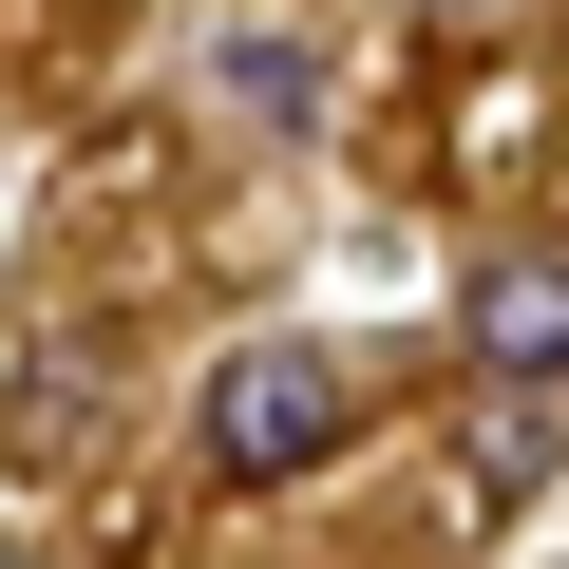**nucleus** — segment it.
Listing matches in <instances>:
<instances>
[{"mask_svg":"<svg viewBox=\"0 0 569 569\" xmlns=\"http://www.w3.org/2000/svg\"><path fill=\"white\" fill-rule=\"evenodd\" d=\"M342 437H361V380H342L323 342H228V361H209V475L266 493V475H323Z\"/></svg>","mask_w":569,"mask_h":569,"instance_id":"f257e3e1","label":"nucleus"},{"mask_svg":"<svg viewBox=\"0 0 569 569\" xmlns=\"http://www.w3.org/2000/svg\"><path fill=\"white\" fill-rule=\"evenodd\" d=\"M456 323H475V361H493V380H569V247H493Z\"/></svg>","mask_w":569,"mask_h":569,"instance_id":"f03ea898","label":"nucleus"},{"mask_svg":"<svg viewBox=\"0 0 569 569\" xmlns=\"http://www.w3.org/2000/svg\"><path fill=\"white\" fill-rule=\"evenodd\" d=\"M209 77H228L266 133H323V39H305V20H228V58H209Z\"/></svg>","mask_w":569,"mask_h":569,"instance_id":"7ed1b4c3","label":"nucleus"},{"mask_svg":"<svg viewBox=\"0 0 569 569\" xmlns=\"http://www.w3.org/2000/svg\"><path fill=\"white\" fill-rule=\"evenodd\" d=\"M550 456H569V399H531V380H512V399H493V418L456 437V493H475V512H512V493H531Z\"/></svg>","mask_w":569,"mask_h":569,"instance_id":"20e7f679","label":"nucleus"},{"mask_svg":"<svg viewBox=\"0 0 569 569\" xmlns=\"http://www.w3.org/2000/svg\"><path fill=\"white\" fill-rule=\"evenodd\" d=\"M0 569H39V550H20V531H0Z\"/></svg>","mask_w":569,"mask_h":569,"instance_id":"39448f33","label":"nucleus"}]
</instances>
